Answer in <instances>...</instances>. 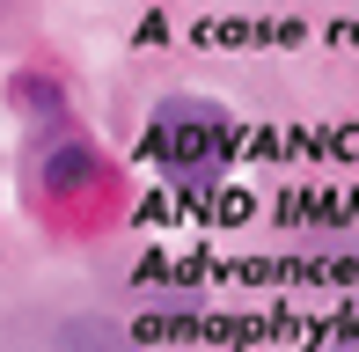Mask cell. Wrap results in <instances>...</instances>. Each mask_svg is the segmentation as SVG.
<instances>
[{
  "label": "cell",
  "mask_w": 359,
  "mask_h": 352,
  "mask_svg": "<svg viewBox=\"0 0 359 352\" xmlns=\"http://www.w3.org/2000/svg\"><path fill=\"white\" fill-rule=\"evenodd\" d=\"M227 140H235V118L213 95H161L147 133H140V154L176 184H205L227 162Z\"/></svg>",
  "instance_id": "6da1fadb"
},
{
  "label": "cell",
  "mask_w": 359,
  "mask_h": 352,
  "mask_svg": "<svg viewBox=\"0 0 359 352\" xmlns=\"http://www.w3.org/2000/svg\"><path fill=\"white\" fill-rule=\"evenodd\" d=\"M44 191H59V198H74V191H88L103 162H95V147H81V140H59V147H44Z\"/></svg>",
  "instance_id": "3957f363"
},
{
  "label": "cell",
  "mask_w": 359,
  "mask_h": 352,
  "mask_svg": "<svg viewBox=\"0 0 359 352\" xmlns=\"http://www.w3.org/2000/svg\"><path fill=\"white\" fill-rule=\"evenodd\" d=\"M52 352H147L133 330L118 323V316H103V309H88V316H67L59 323V338H52Z\"/></svg>",
  "instance_id": "7a4b0ae2"
}]
</instances>
